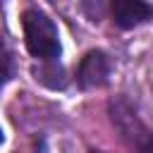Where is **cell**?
Masks as SVG:
<instances>
[{
  "label": "cell",
  "instance_id": "8",
  "mask_svg": "<svg viewBox=\"0 0 153 153\" xmlns=\"http://www.w3.org/2000/svg\"><path fill=\"white\" fill-rule=\"evenodd\" d=\"M0 141H2V131H0Z\"/></svg>",
  "mask_w": 153,
  "mask_h": 153
},
{
  "label": "cell",
  "instance_id": "3",
  "mask_svg": "<svg viewBox=\"0 0 153 153\" xmlns=\"http://www.w3.org/2000/svg\"><path fill=\"white\" fill-rule=\"evenodd\" d=\"M76 79L84 88H100L108 84L110 79V60L105 53L100 50H91L84 55L81 65H79V72H76Z\"/></svg>",
  "mask_w": 153,
  "mask_h": 153
},
{
  "label": "cell",
  "instance_id": "7",
  "mask_svg": "<svg viewBox=\"0 0 153 153\" xmlns=\"http://www.w3.org/2000/svg\"><path fill=\"white\" fill-rule=\"evenodd\" d=\"M91 153H103V151H91Z\"/></svg>",
  "mask_w": 153,
  "mask_h": 153
},
{
  "label": "cell",
  "instance_id": "5",
  "mask_svg": "<svg viewBox=\"0 0 153 153\" xmlns=\"http://www.w3.org/2000/svg\"><path fill=\"white\" fill-rule=\"evenodd\" d=\"M10 72H12V60H10L7 45H5V43H2V38H0V84H2V81H7Z\"/></svg>",
  "mask_w": 153,
  "mask_h": 153
},
{
  "label": "cell",
  "instance_id": "6",
  "mask_svg": "<svg viewBox=\"0 0 153 153\" xmlns=\"http://www.w3.org/2000/svg\"><path fill=\"white\" fill-rule=\"evenodd\" d=\"M36 74H38L36 79H41V81H45V84H48V76H55V74H62V69H60V67H50V69H41V72H36ZM60 84L65 86V79H57V81H50V86H60Z\"/></svg>",
  "mask_w": 153,
  "mask_h": 153
},
{
  "label": "cell",
  "instance_id": "4",
  "mask_svg": "<svg viewBox=\"0 0 153 153\" xmlns=\"http://www.w3.org/2000/svg\"><path fill=\"white\" fill-rule=\"evenodd\" d=\"M112 19L120 29H131L139 26L151 17V7L143 0H110Z\"/></svg>",
  "mask_w": 153,
  "mask_h": 153
},
{
  "label": "cell",
  "instance_id": "2",
  "mask_svg": "<svg viewBox=\"0 0 153 153\" xmlns=\"http://www.w3.org/2000/svg\"><path fill=\"white\" fill-rule=\"evenodd\" d=\"M110 120L120 131L122 141L134 153H153V131L136 117V112L124 100L117 98L110 103Z\"/></svg>",
  "mask_w": 153,
  "mask_h": 153
},
{
  "label": "cell",
  "instance_id": "1",
  "mask_svg": "<svg viewBox=\"0 0 153 153\" xmlns=\"http://www.w3.org/2000/svg\"><path fill=\"white\" fill-rule=\"evenodd\" d=\"M22 26H24L26 48L33 57L50 62L60 55V38L50 17H45L38 10H26L22 17Z\"/></svg>",
  "mask_w": 153,
  "mask_h": 153
}]
</instances>
